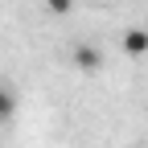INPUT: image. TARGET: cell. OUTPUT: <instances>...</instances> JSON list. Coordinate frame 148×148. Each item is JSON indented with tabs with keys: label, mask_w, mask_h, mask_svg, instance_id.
I'll list each match as a JSON object with an SVG mask.
<instances>
[{
	"label": "cell",
	"mask_w": 148,
	"mask_h": 148,
	"mask_svg": "<svg viewBox=\"0 0 148 148\" xmlns=\"http://www.w3.org/2000/svg\"><path fill=\"white\" fill-rule=\"evenodd\" d=\"M70 62H74V70H78V74H99V70H103V53H99L95 41H74Z\"/></svg>",
	"instance_id": "cell-1"
},
{
	"label": "cell",
	"mask_w": 148,
	"mask_h": 148,
	"mask_svg": "<svg viewBox=\"0 0 148 148\" xmlns=\"http://www.w3.org/2000/svg\"><path fill=\"white\" fill-rule=\"evenodd\" d=\"M123 53L127 58H144L148 53V29H123Z\"/></svg>",
	"instance_id": "cell-2"
},
{
	"label": "cell",
	"mask_w": 148,
	"mask_h": 148,
	"mask_svg": "<svg viewBox=\"0 0 148 148\" xmlns=\"http://www.w3.org/2000/svg\"><path fill=\"white\" fill-rule=\"evenodd\" d=\"M16 115V90L8 82H0V123H8Z\"/></svg>",
	"instance_id": "cell-3"
},
{
	"label": "cell",
	"mask_w": 148,
	"mask_h": 148,
	"mask_svg": "<svg viewBox=\"0 0 148 148\" xmlns=\"http://www.w3.org/2000/svg\"><path fill=\"white\" fill-rule=\"evenodd\" d=\"M41 8L53 12V16H70L74 12V0H41Z\"/></svg>",
	"instance_id": "cell-4"
}]
</instances>
